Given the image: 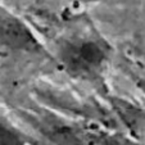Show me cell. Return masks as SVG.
Listing matches in <instances>:
<instances>
[{
	"label": "cell",
	"mask_w": 145,
	"mask_h": 145,
	"mask_svg": "<svg viewBox=\"0 0 145 145\" xmlns=\"http://www.w3.org/2000/svg\"><path fill=\"white\" fill-rule=\"evenodd\" d=\"M41 45L27 25L9 12L0 9V53L31 54Z\"/></svg>",
	"instance_id": "2"
},
{
	"label": "cell",
	"mask_w": 145,
	"mask_h": 145,
	"mask_svg": "<svg viewBox=\"0 0 145 145\" xmlns=\"http://www.w3.org/2000/svg\"><path fill=\"white\" fill-rule=\"evenodd\" d=\"M96 145H142L131 139L120 135H101L96 140Z\"/></svg>",
	"instance_id": "5"
},
{
	"label": "cell",
	"mask_w": 145,
	"mask_h": 145,
	"mask_svg": "<svg viewBox=\"0 0 145 145\" xmlns=\"http://www.w3.org/2000/svg\"><path fill=\"white\" fill-rule=\"evenodd\" d=\"M0 145H30V142L17 129L0 121Z\"/></svg>",
	"instance_id": "4"
},
{
	"label": "cell",
	"mask_w": 145,
	"mask_h": 145,
	"mask_svg": "<svg viewBox=\"0 0 145 145\" xmlns=\"http://www.w3.org/2000/svg\"><path fill=\"white\" fill-rule=\"evenodd\" d=\"M110 50L105 42L94 39H73L64 41L58 49L63 69L80 78H94L103 72Z\"/></svg>",
	"instance_id": "1"
},
{
	"label": "cell",
	"mask_w": 145,
	"mask_h": 145,
	"mask_svg": "<svg viewBox=\"0 0 145 145\" xmlns=\"http://www.w3.org/2000/svg\"><path fill=\"white\" fill-rule=\"evenodd\" d=\"M36 127L53 145H93L74 127L55 118L36 120Z\"/></svg>",
	"instance_id": "3"
},
{
	"label": "cell",
	"mask_w": 145,
	"mask_h": 145,
	"mask_svg": "<svg viewBox=\"0 0 145 145\" xmlns=\"http://www.w3.org/2000/svg\"><path fill=\"white\" fill-rule=\"evenodd\" d=\"M144 91H145V89H144Z\"/></svg>",
	"instance_id": "6"
}]
</instances>
